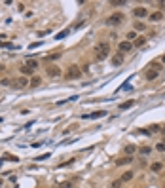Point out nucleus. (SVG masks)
I'll use <instances>...</instances> for the list:
<instances>
[{"label": "nucleus", "instance_id": "obj_4", "mask_svg": "<svg viewBox=\"0 0 165 188\" xmlns=\"http://www.w3.org/2000/svg\"><path fill=\"white\" fill-rule=\"evenodd\" d=\"M46 72H48L50 78H57V76H61V69L57 67V65H50V67L46 69Z\"/></svg>", "mask_w": 165, "mask_h": 188}, {"label": "nucleus", "instance_id": "obj_3", "mask_svg": "<svg viewBox=\"0 0 165 188\" xmlns=\"http://www.w3.org/2000/svg\"><path fill=\"white\" fill-rule=\"evenodd\" d=\"M82 76V70L74 65V67H69V70H67V78L69 80H74V78H80Z\"/></svg>", "mask_w": 165, "mask_h": 188}, {"label": "nucleus", "instance_id": "obj_32", "mask_svg": "<svg viewBox=\"0 0 165 188\" xmlns=\"http://www.w3.org/2000/svg\"><path fill=\"white\" fill-rule=\"evenodd\" d=\"M120 186H122V179H120V181H114V183H112V188H120Z\"/></svg>", "mask_w": 165, "mask_h": 188}, {"label": "nucleus", "instance_id": "obj_27", "mask_svg": "<svg viewBox=\"0 0 165 188\" xmlns=\"http://www.w3.org/2000/svg\"><path fill=\"white\" fill-rule=\"evenodd\" d=\"M146 78L148 80H156L158 78V70H148V72H146Z\"/></svg>", "mask_w": 165, "mask_h": 188}, {"label": "nucleus", "instance_id": "obj_29", "mask_svg": "<svg viewBox=\"0 0 165 188\" xmlns=\"http://www.w3.org/2000/svg\"><path fill=\"white\" fill-rule=\"evenodd\" d=\"M156 150L158 152H165V142H158V144H156Z\"/></svg>", "mask_w": 165, "mask_h": 188}, {"label": "nucleus", "instance_id": "obj_15", "mask_svg": "<svg viewBox=\"0 0 165 188\" xmlns=\"http://www.w3.org/2000/svg\"><path fill=\"white\" fill-rule=\"evenodd\" d=\"M124 150H125V154H127V156H133L135 152H137V146H135V144H127Z\"/></svg>", "mask_w": 165, "mask_h": 188}, {"label": "nucleus", "instance_id": "obj_1", "mask_svg": "<svg viewBox=\"0 0 165 188\" xmlns=\"http://www.w3.org/2000/svg\"><path fill=\"white\" fill-rule=\"evenodd\" d=\"M108 53H110V44L108 42H99L95 46V57H97V61H105L106 57H108Z\"/></svg>", "mask_w": 165, "mask_h": 188}, {"label": "nucleus", "instance_id": "obj_23", "mask_svg": "<svg viewBox=\"0 0 165 188\" xmlns=\"http://www.w3.org/2000/svg\"><path fill=\"white\" fill-rule=\"evenodd\" d=\"M72 163H74V158H70V160H67V161L57 165V169H65V167H69V165H72Z\"/></svg>", "mask_w": 165, "mask_h": 188}, {"label": "nucleus", "instance_id": "obj_37", "mask_svg": "<svg viewBox=\"0 0 165 188\" xmlns=\"http://www.w3.org/2000/svg\"><path fill=\"white\" fill-rule=\"evenodd\" d=\"M161 61H163V63H165V55H163V57H161Z\"/></svg>", "mask_w": 165, "mask_h": 188}, {"label": "nucleus", "instance_id": "obj_12", "mask_svg": "<svg viewBox=\"0 0 165 188\" xmlns=\"http://www.w3.org/2000/svg\"><path fill=\"white\" fill-rule=\"evenodd\" d=\"M150 169L154 171V173H160V171L163 169V163H161V161H154V163L150 165Z\"/></svg>", "mask_w": 165, "mask_h": 188}, {"label": "nucleus", "instance_id": "obj_30", "mask_svg": "<svg viewBox=\"0 0 165 188\" xmlns=\"http://www.w3.org/2000/svg\"><path fill=\"white\" fill-rule=\"evenodd\" d=\"M50 156H51L50 152H46L44 156H38V158H34V160H36V161H44V160H46V158H50Z\"/></svg>", "mask_w": 165, "mask_h": 188}, {"label": "nucleus", "instance_id": "obj_11", "mask_svg": "<svg viewBox=\"0 0 165 188\" xmlns=\"http://www.w3.org/2000/svg\"><path fill=\"white\" fill-rule=\"evenodd\" d=\"M19 72L23 74V76H32V74H34V70H32V69H29L27 65H23V67L19 69Z\"/></svg>", "mask_w": 165, "mask_h": 188}, {"label": "nucleus", "instance_id": "obj_31", "mask_svg": "<svg viewBox=\"0 0 165 188\" xmlns=\"http://www.w3.org/2000/svg\"><path fill=\"white\" fill-rule=\"evenodd\" d=\"M10 84H12V82H10L8 78H2V80H0V86H10Z\"/></svg>", "mask_w": 165, "mask_h": 188}, {"label": "nucleus", "instance_id": "obj_17", "mask_svg": "<svg viewBox=\"0 0 165 188\" xmlns=\"http://www.w3.org/2000/svg\"><path fill=\"white\" fill-rule=\"evenodd\" d=\"M144 44H146V38H137V40H135L133 42V48H142V46H144Z\"/></svg>", "mask_w": 165, "mask_h": 188}, {"label": "nucleus", "instance_id": "obj_38", "mask_svg": "<svg viewBox=\"0 0 165 188\" xmlns=\"http://www.w3.org/2000/svg\"><path fill=\"white\" fill-rule=\"evenodd\" d=\"M161 6H163V8H165V2H161Z\"/></svg>", "mask_w": 165, "mask_h": 188}, {"label": "nucleus", "instance_id": "obj_18", "mask_svg": "<svg viewBox=\"0 0 165 188\" xmlns=\"http://www.w3.org/2000/svg\"><path fill=\"white\" fill-rule=\"evenodd\" d=\"M29 67V69H32V70H36L38 69V61H34V59H27V63H25Z\"/></svg>", "mask_w": 165, "mask_h": 188}, {"label": "nucleus", "instance_id": "obj_26", "mask_svg": "<svg viewBox=\"0 0 165 188\" xmlns=\"http://www.w3.org/2000/svg\"><path fill=\"white\" fill-rule=\"evenodd\" d=\"M59 57H61V53H59V51H53V53H50V55H48L46 59H48V61H55V59H59Z\"/></svg>", "mask_w": 165, "mask_h": 188}, {"label": "nucleus", "instance_id": "obj_2", "mask_svg": "<svg viewBox=\"0 0 165 188\" xmlns=\"http://www.w3.org/2000/svg\"><path fill=\"white\" fill-rule=\"evenodd\" d=\"M125 21V15L122 14V12H116V14L108 15V17L105 19V25L106 27H118V25H122Z\"/></svg>", "mask_w": 165, "mask_h": 188}, {"label": "nucleus", "instance_id": "obj_34", "mask_svg": "<svg viewBox=\"0 0 165 188\" xmlns=\"http://www.w3.org/2000/svg\"><path fill=\"white\" fill-rule=\"evenodd\" d=\"M42 42H34V44H31V50H34V48H40Z\"/></svg>", "mask_w": 165, "mask_h": 188}, {"label": "nucleus", "instance_id": "obj_24", "mask_svg": "<svg viewBox=\"0 0 165 188\" xmlns=\"http://www.w3.org/2000/svg\"><path fill=\"white\" fill-rule=\"evenodd\" d=\"M125 38H127V42H131V44H133V42H135V38H139V36H137V32H135V31H129Z\"/></svg>", "mask_w": 165, "mask_h": 188}, {"label": "nucleus", "instance_id": "obj_35", "mask_svg": "<svg viewBox=\"0 0 165 188\" xmlns=\"http://www.w3.org/2000/svg\"><path fill=\"white\" fill-rule=\"evenodd\" d=\"M6 69V67H4V65H2V63H0V72H2V70H4Z\"/></svg>", "mask_w": 165, "mask_h": 188}, {"label": "nucleus", "instance_id": "obj_10", "mask_svg": "<svg viewBox=\"0 0 165 188\" xmlns=\"http://www.w3.org/2000/svg\"><path fill=\"white\" fill-rule=\"evenodd\" d=\"M161 19H163V14H161V12H154V14H150V21H152V23L161 21Z\"/></svg>", "mask_w": 165, "mask_h": 188}, {"label": "nucleus", "instance_id": "obj_14", "mask_svg": "<svg viewBox=\"0 0 165 188\" xmlns=\"http://www.w3.org/2000/svg\"><path fill=\"white\" fill-rule=\"evenodd\" d=\"M14 84H15V87H25V86L29 84V80L25 78V76H21V78H19V80H15Z\"/></svg>", "mask_w": 165, "mask_h": 188}, {"label": "nucleus", "instance_id": "obj_21", "mask_svg": "<svg viewBox=\"0 0 165 188\" xmlns=\"http://www.w3.org/2000/svg\"><path fill=\"white\" fill-rule=\"evenodd\" d=\"M129 87H131V80H125V82H124V86H120L118 87V89H116V91H125V89H129Z\"/></svg>", "mask_w": 165, "mask_h": 188}, {"label": "nucleus", "instance_id": "obj_25", "mask_svg": "<svg viewBox=\"0 0 165 188\" xmlns=\"http://www.w3.org/2000/svg\"><path fill=\"white\" fill-rule=\"evenodd\" d=\"M57 188H74V183L72 181H65V183H59Z\"/></svg>", "mask_w": 165, "mask_h": 188}, {"label": "nucleus", "instance_id": "obj_8", "mask_svg": "<svg viewBox=\"0 0 165 188\" xmlns=\"http://www.w3.org/2000/svg\"><path fill=\"white\" fill-rule=\"evenodd\" d=\"M135 158L133 156H124V158H120V160H116V165H127V163H131Z\"/></svg>", "mask_w": 165, "mask_h": 188}, {"label": "nucleus", "instance_id": "obj_19", "mask_svg": "<svg viewBox=\"0 0 165 188\" xmlns=\"http://www.w3.org/2000/svg\"><path fill=\"white\" fill-rule=\"evenodd\" d=\"M69 34H70V29H65V31L57 32V34H55V38H57V40H61V38H65V36H69Z\"/></svg>", "mask_w": 165, "mask_h": 188}, {"label": "nucleus", "instance_id": "obj_20", "mask_svg": "<svg viewBox=\"0 0 165 188\" xmlns=\"http://www.w3.org/2000/svg\"><path fill=\"white\" fill-rule=\"evenodd\" d=\"M133 171H125V173H124V177H122V183H127V181H131V179H133Z\"/></svg>", "mask_w": 165, "mask_h": 188}, {"label": "nucleus", "instance_id": "obj_6", "mask_svg": "<svg viewBox=\"0 0 165 188\" xmlns=\"http://www.w3.org/2000/svg\"><path fill=\"white\" fill-rule=\"evenodd\" d=\"M133 15H135V17H139V19H142V17H146V15H150V14H148L146 8L139 6V8H133Z\"/></svg>", "mask_w": 165, "mask_h": 188}, {"label": "nucleus", "instance_id": "obj_16", "mask_svg": "<svg viewBox=\"0 0 165 188\" xmlns=\"http://www.w3.org/2000/svg\"><path fill=\"white\" fill-rule=\"evenodd\" d=\"M122 63H124V57H122V55H114V57H112V65H114V67H120Z\"/></svg>", "mask_w": 165, "mask_h": 188}, {"label": "nucleus", "instance_id": "obj_28", "mask_svg": "<svg viewBox=\"0 0 165 188\" xmlns=\"http://www.w3.org/2000/svg\"><path fill=\"white\" fill-rule=\"evenodd\" d=\"M135 31H146V25L144 23H135Z\"/></svg>", "mask_w": 165, "mask_h": 188}, {"label": "nucleus", "instance_id": "obj_5", "mask_svg": "<svg viewBox=\"0 0 165 188\" xmlns=\"http://www.w3.org/2000/svg\"><path fill=\"white\" fill-rule=\"evenodd\" d=\"M108 114V112H106V110H97V112H93V114H82V118L84 120H97V118H105V116Z\"/></svg>", "mask_w": 165, "mask_h": 188}, {"label": "nucleus", "instance_id": "obj_22", "mask_svg": "<svg viewBox=\"0 0 165 188\" xmlns=\"http://www.w3.org/2000/svg\"><path fill=\"white\" fill-rule=\"evenodd\" d=\"M150 152H152L150 146H141V148H139V154H141V156H148Z\"/></svg>", "mask_w": 165, "mask_h": 188}, {"label": "nucleus", "instance_id": "obj_9", "mask_svg": "<svg viewBox=\"0 0 165 188\" xmlns=\"http://www.w3.org/2000/svg\"><path fill=\"white\" fill-rule=\"evenodd\" d=\"M133 105H137V101H135V99H131V101H127V103H122V105L118 106V110H127V108H131Z\"/></svg>", "mask_w": 165, "mask_h": 188}, {"label": "nucleus", "instance_id": "obj_13", "mask_svg": "<svg viewBox=\"0 0 165 188\" xmlns=\"http://www.w3.org/2000/svg\"><path fill=\"white\" fill-rule=\"evenodd\" d=\"M29 84H31L32 87H38V86L42 84V78H40V76H32V78L29 80Z\"/></svg>", "mask_w": 165, "mask_h": 188}, {"label": "nucleus", "instance_id": "obj_33", "mask_svg": "<svg viewBox=\"0 0 165 188\" xmlns=\"http://www.w3.org/2000/svg\"><path fill=\"white\" fill-rule=\"evenodd\" d=\"M124 4H125L124 0H114V2H112V6H124Z\"/></svg>", "mask_w": 165, "mask_h": 188}, {"label": "nucleus", "instance_id": "obj_36", "mask_svg": "<svg viewBox=\"0 0 165 188\" xmlns=\"http://www.w3.org/2000/svg\"><path fill=\"white\" fill-rule=\"evenodd\" d=\"M161 133H163V135H165V127H163V129H161Z\"/></svg>", "mask_w": 165, "mask_h": 188}, {"label": "nucleus", "instance_id": "obj_7", "mask_svg": "<svg viewBox=\"0 0 165 188\" xmlns=\"http://www.w3.org/2000/svg\"><path fill=\"white\" fill-rule=\"evenodd\" d=\"M118 50L124 51V53H125V51H131V50H133V44L127 42V40H124V42H120V44H118Z\"/></svg>", "mask_w": 165, "mask_h": 188}]
</instances>
